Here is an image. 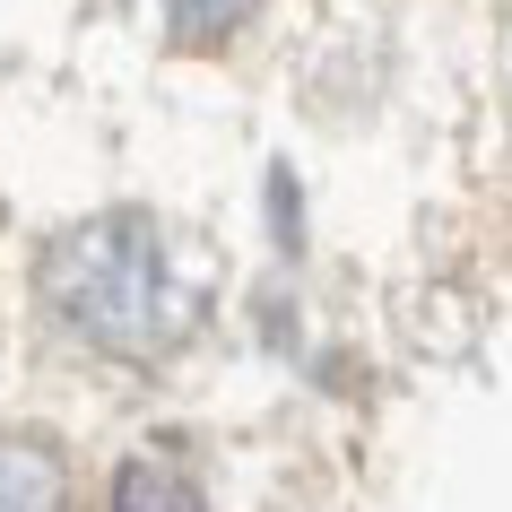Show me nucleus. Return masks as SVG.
I'll use <instances>...</instances> for the list:
<instances>
[{"label":"nucleus","mask_w":512,"mask_h":512,"mask_svg":"<svg viewBox=\"0 0 512 512\" xmlns=\"http://www.w3.org/2000/svg\"><path fill=\"white\" fill-rule=\"evenodd\" d=\"M35 287H44V304L70 339L131 356V365L174 356L209 322V252H191L148 209H105L70 235H53Z\"/></svg>","instance_id":"nucleus-1"},{"label":"nucleus","mask_w":512,"mask_h":512,"mask_svg":"<svg viewBox=\"0 0 512 512\" xmlns=\"http://www.w3.org/2000/svg\"><path fill=\"white\" fill-rule=\"evenodd\" d=\"M0 512H70V469L35 434H0Z\"/></svg>","instance_id":"nucleus-2"},{"label":"nucleus","mask_w":512,"mask_h":512,"mask_svg":"<svg viewBox=\"0 0 512 512\" xmlns=\"http://www.w3.org/2000/svg\"><path fill=\"white\" fill-rule=\"evenodd\" d=\"M252 9H261V0H157V18H165L174 44H226Z\"/></svg>","instance_id":"nucleus-3"}]
</instances>
